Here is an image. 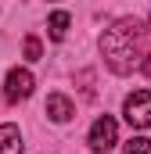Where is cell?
<instances>
[{
  "label": "cell",
  "instance_id": "9",
  "mask_svg": "<svg viewBox=\"0 0 151 154\" xmlns=\"http://www.w3.org/2000/svg\"><path fill=\"white\" fill-rule=\"evenodd\" d=\"M126 154H151V140L148 136H133L126 143Z\"/></svg>",
  "mask_w": 151,
  "mask_h": 154
},
{
  "label": "cell",
  "instance_id": "3",
  "mask_svg": "<svg viewBox=\"0 0 151 154\" xmlns=\"http://www.w3.org/2000/svg\"><path fill=\"white\" fill-rule=\"evenodd\" d=\"M115 140H119V125H115L112 115H101L94 125H90V136H86V143H90V151L104 154L115 147Z\"/></svg>",
  "mask_w": 151,
  "mask_h": 154
},
{
  "label": "cell",
  "instance_id": "8",
  "mask_svg": "<svg viewBox=\"0 0 151 154\" xmlns=\"http://www.w3.org/2000/svg\"><path fill=\"white\" fill-rule=\"evenodd\" d=\"M22 50H25L29 61H40V57H43V43H40V36H25V47H22Z\"/></svg>",
  "mask_w": 151,
  "mask_h": 154
},
{
  "label": "cell",
  "instance_id": "10",
  "mask_svg": "<svg viewBox=\"0 0 151 154\" xmlns=\"http://www.w3.org/2000/svg\"><path fill=\"white\" fill-rule=\"evenodd\" d=\"M144 75H151V54L144 57Z\"/></svg>",
  "mask_w": 151,
  "mask_h": 154
},
{
  "label": "cell",
  "instance_id": "2",
  "mask_svg": "<svg viewBox=\"0 0 151 154\" xmlns=\"http://www.w3.org/2000/svg\"><path fill=\"white\" fill-rule=\"evenodd\" d=\"M126 122L133 125V129H148L151 125V90H133L130 97H126Z\"/></svg>",
  "mask_w": 151,
  "mask_h": 154
},
{
  "label": "cell",
  "instance_id": "5",
  "mask_svg": "<svg viewBox=\"0 0 151 154\" xmlns=\"http://www.w3.org/2000/svg\"><path fill=\"white\" fill-rule=\"evenodd\" d=\"M47 115H50V122H69V118L76 115V104L65 97V93H50L47 97V108H43Z\"/></svg>",
  "mask_w": 151,
  "mask_h": 154
},
{
  "label": "cell",
  "instance_id": "7",
  "mask_svg": "<svg viewBox=\"0 0 151 154\" xmlns=\"http://www.w3.org/2000/svg\"><path fill=\"white\" fill-rule=\"evenodd\" d=\"M69 11H50V18H47V29H50V39H65L69 32Z\"/></svg>",
  "mask_w": 151,
  "mask_h": 154
},
{
  "label": "cell",
  "instance_id": "1",
  "mask_svg": "<svg viewBox=\"0 0 151 154\" xmlns=\"http://www.w3.org/2000/svg\"><path fill=\"white\" fill-rule=\"evenodd\" d=\"M137 47H140V25H137L133 18H119L112 29L104 32V39H101L104 61H108V68H112V72H119V75L133 72Z\"/></svg>",
  "mask_w": 151,
  "mask_h": 154
},
{
  "label": "cell",
  "instance_id": "6",
  "mask_svg": "<svg viewBox=\"0 0 151 154\" xmlns=\"http://www.w3.org/2000/svg\"><path fill=\"white\" fill-rule=\"evenodd\" d=\"M22 133L18 125H0V154H22Z\"/></svg>",
  "mask_w": 151,
  "mask_h": 154
},
{
  "label": "cell",
  "instance_id": "4",
  "mask_svg": "<svg viewBox=\"0 0 151 154\" xmlns=\"http://www.w3.org/2000/svg\"><path fill=\"white\" fill-rule=\"evenodd\" d=\"M33 86H36V79H33L29 68H11L7 79H4V97H7L11 104L29 100V97H33Z\"/></svg>",
  "mask_w": 151,
  "mask_h": 154
}]
</instances>
